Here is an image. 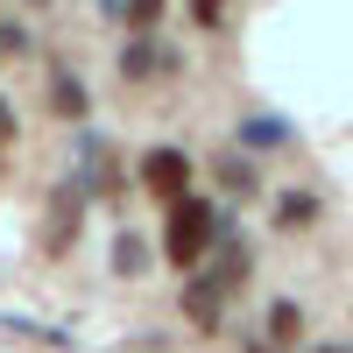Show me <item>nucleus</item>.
Here are the masks:
<instances>
[{"instance_id": "1", "label": "nucleus", "mask_w": 353, "mask_h": 353, "mask_svg": "<svg viewBox=\"0 0 353 353\" xmlns=\"http://www.w3.org/2000/svg\"><path fill=\"white\" fill-rule=\"evenodd\" d=\"M219 241V212L205 198H184V205H170V233H163V254L176 261V269H198L205 254H212Z\"/></svg>"}, {"instance_id": "2", "label": "nucleus", "mask_w": 353, "mask_h": 353, "mask_svg": "<svg viewBox=\"0 0 353 353\" xmlns=\"http://www.w3.org/2000/svg\"><path fill=\"white\" fill-rule=\"evenodd\" d=\"M241 276H248V248H241V241H226L212 269H198V276H191V290H184V311L198 318V325H219V311H226V290L241 283Z\"/></svg>"}, {"instance_id": "3", "label": "nucleus", "mask_w": 353, "mask_h": 353, "mask_svg": "<svg viewBox=\"0 0 353 353\" xmlns=\"http://www.w3.org/2000/svg\"><path fill=\"white\" fill-rule=\"evenodd\" d=\"M141 184H149L156 198H170V205H184V184H191V163L176 156V149H156V156H141Z\"/></svg>"}, {"instance_id": "4", "label": "nucleus", "mask_w": 353, "mask_h": 353, "mask_svg": "<svg viewBox=\"0 0 353 353\" xmlns=\"http://www.w3.org/2000/svg\"><path fill=\"white\" fill-rule=\"evenodd\" d=\"M78 205H85V191H57V205H50V233H43V241H50L57 254L71 248V226H78Z\"/></svg>"}, {"instance_id": "5", "label": "nucleus", "mask_w": 353, "mask_h": 353, "mask_svg": "<svg viewBox=\"0 0 353 353\" xmlns=\"http://www.w3.org/2000/svg\"><path fill=\"white\" fill-rule=\"evenodd\" d=\"M269 332H276V339H297V304H276V311H269Z\"/></svg>"}, {"instance_id": "6", "label": "nucleus", "mask_w": 353, "mask_h": 353, "mask_svg": "<svg viewBox=\"0 0 353 353\" xmlns=\"http://www.w3.org/2000/svg\"><path fill=\"white\" fill-rule=\"evenodd\" d=\"M149 71H156V50L134 43V50H128V78H149Z\"/></svg>"}, {"instance_id": "7", "label": "nucleus", "mask_w": 353, "mask_h": 353, "mask_svg": "<svg viewBox=\"0 0 353 353\" xmlns=\"http://www.w3.org/2000/svg\"><path fill=\"white\" fill-rule=\"evenodd\" d=\"M8 134H14V121H8V106H0V141H8Z\"/></svg>"}, {"instance_id": "8", "label": "nucleus", "mask_w": 353, "mask_h": 353, "mask_svg": "<svg viewBox=\"0 0 353 353\" xmlns=\"http://www.w3.org/2000/svg\"><path fill=\"white\" fill-rule=\"evenodd\" d=\"M318 353H346V346H318Z\"/></svg>"}]
</instances>
